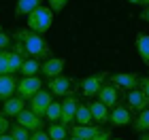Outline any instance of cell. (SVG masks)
<instances>
[{
	"instance_id": "obj_1",
	"label": "cell",
	"mask_w": 149,
	"mask_h": 140,
	"mask_svg": "<svg viewBox=\"0 0 149 140\" xmlns=\"http://www.w3.org/2000/svg\"><path fill=\"white\" fill-rule=\"evenodd\" d=\"M15 41H19L24 45V51L28 53V57H34V59H49L51 55V47L49 43L45 41L40 34H36V32L32 30H17L15 32Z\"/></svg>"
},
{
	"instance_id": "obj_2",
	"label": "cell",
	"mask_w": 149,
	"mask_h": 140,
	"mask_svg": "<svg viewBox=\"0 0 149 140\" xmlns=\"http://www.w3.org/2000/svg\"><path fill=\"white\" fill-rule=\"evenodd\" d=\"M51 23H53V11L49 6L40 4L38 9H34L28 15V30L36 32V34H45V32L51 28Z\"/></svg>"
},
{
	"instance_id": "obj_3",
	"label": "cell",
	"mask_w": 149,
	"mask_h": 140,
	"mask_svg": "<svg viewBox=\"0 0 149 140\" xmlns=\"http://www.w3.org/2000/svg\"><path fill=\"white\" fill-rule=\"evenodd\" d=\"M40 87H43V83H40L38 77H24L22 81L17 83V91L15 93L19 98H24V100H32L40 91Z\"/></svg>"
},
{
	"instance_id": "obj_4",
	"label": "cell",
	"mask_w": 149,
	"mask_h": 140,
	"mask_svg": "<svg viewBox=\"0 0 149 140\" xmlns=\"http://www.w3.org/2000/svg\"><path fill=\"white\" fill-rule=\"evenodd\" d=\"M53 102L51 100V91H45V89H40L34 98L30 100V110L34 112L36 117H40L43 119L45 115H47V108H49V104Z\"/></svg>"
},
{
	"instance_id": "obj_5",
	"label": "cell",
	"mask_w": 149,
	"mask_h": 140,
	"mask_svg": "<svg viewBox=\"0 0 149 140\" xmlns=\"http://www.w3.org/2000/svg\"><path fill=\"white\" fill-rule=\"evenodd\" d=\"M139 81L141 79L136 77V74H132V72H117V74H113V77H109V83L111 85H115L117 89H136L139 87Z\"/></svg>"
},
{
	"instance_id": "obj_6",
	"label": "cell",
	"mask_w": 149,
	"mask_h": 140,
	"mask_svg": "<svg viewBox=\"0 0 149 140\" xmlns=\"http://www.w3.org/2000/svg\"><path fill=\"white\" fill-rule=\"evenodd\" d=\"M104 79H107V72H98V74H94V77H85L83 81H81V93H83V96L98 93L100 87L104 85Z\"/></svg>"
},
{
	"instance_id": "obj_7",
	"label": "cell",
	"mask_w": 149,
	"mask_h": 140,
	"mask_svg": "<svg viewBox=\"0 0 149 140\" xmlns=\"http://www.w3.org/2000/svg\"><path fill=\"white\" fill-rule=\"evenodd\" d=\"M64 66H66L64 57H49V59H45V62L40 64V72H43L47 79H56V77H60V72L64 70Z\"/></svg>"
},
{
	"instance_id": "obj_8",
	"label": "cell",
	"mask_w": 149,
	"mask_h": 140,
	"mask_svg": "<svg viewBox=\"0 0 149 140\" xmlns=\"http://www.w3.org/2000/svg\"><path fill=\"white\" fill-rule=\"evenodd\" d=\"M149 106V98L145 96L143 89H130L128 91V110L141 112Z\"/></svg>"
},
{
	"instance_id": "obj_9",
	"label": "cell",
	"mask_w": 149,
	"mask_h": 140,
	"mask_svg": "<svg viewBox=\"0 0 149 140\" xmlns=\"http://www.w3.org/2000/svg\"><path fill=\"white\" fill-rule=\"evenodd\" d=\"M77 108H79V100L74 96H66L62 100V117H60V121H62L64 128L70 125V121L74 119V115H77Z\"/></svg>"
},
{
	"instance_id": "obj_10",
	"label": "cell",
	"mask_w": 149,
	"mask_h": 140,
	"mask_svg": "<svg viewBox=\"0 0 149 140\" xmlns=\"http://www.w3.org/2000/svg\"><path fill=\"white\" fill-rule=\"evenodd\" d=\"M17 123L22 125V128L30 130V132L43 130V121H40V117H36V115H34V112H32L30 108H24V110L17 115Z\"/></svg>"
},
{
	"instance_id": "obj_11",
	"label": "cell",
	"mask_w": 149,
	"mask_h": 140,
	"mask_svg": "<svg viewBox=\"0 0 149 140\" xmlns=\"http://www.w3.org/2000/svg\"><path fill=\"white\" fill-rule=\"evenodd\" d=\"M109 121L115 125V128H126V125L132 121V119H130V110L126 108V104L113 106V110L109 112Z\"/></svg>"
},
{
	"instance_id": "obj_12",
	"label": "cell",
	"mask_w": 149,
	"mask_h": 140,
	"mask_svg": "<svg viewBox=\"0 0 149 140\" xmlns=\"http://www.w3.org/2000/svg\"><path fill=\"white\" fill-rule=\"evenodd\" d=\"M17 77L15 74H0V100L13 98V93L17 91Z\"/></svg>"
},
{
	"instance_id": "obj_13",
	"label": "cell",
	"mask_w": 149,
	"mask_h": 140,
	"mask_svg": "<svg viewBox=\"0 0 149 140\" xmlns=\"http://www.w3.org/2000/svg\"><path fill=\"white\" fill-rule=\"evenodd\" d=\"M49 91H51V96H64V98L70 96V79L64 77V74L51 79L49 81Z\"/></svg>"
},
{
	"instance_id": "obj_14",
	"label": "cell",
	"mask_w": 149,
	"mask_h": 140,
	"mask_svg": "<svg viewBox=\"0 0 149 140\" xmlns=\"http://www.w3.org/2000/svg\"><path fill=\"white\" fill-rule=\"evenodd\" d=\"M117 87L115 85H111V83H107V85H102L100 87V91H98V102H102L107 108L109 106H115L117 104Z\"/></svg>"
},
{
	"instance_id": "obj_15",
	"label": "cell",
	"mask_w": 149,
	"mask_h": 140,
	"mask_svg": "<svg viewBox=\"0 0 149 140\" xmlns=\"http://www.w3.org/2000/svg\"><path fill=\"white\" fill-rule=\"evenodd\" d=\"M24 106H26V100L24 98H19V96H13L9 100H4V106H2V112L6 117H17L19 112L24 110Z\"/></svg>"
},
{
	"instance_id": "obj_16",
	"label": "cell",
	"mask_w": 149,
	"mask_h": 140,
	"mask_svg": "<svg viewBox=\"0 0 149 140\" xmlns=\"http://www.w3.org/2000/svg\"><path fill=\"white\" fill-rule=\"evenodd\" d=\"M100 132H102V130H100V125H74V128H70V136L94 140Z\"/></svg>"
},
{
	"instance_id": "obj_17",
	"label": "cell",
	"mask_w": 149,
	"mask_h": 140,
	"mask_svg": "<svg viewBox=\"0 0 149 140\" xmlns=\"http://www.w3.org/2000/svg\"><path fill=\"white\" fill-rule=\"evenodd\" d=\"M43 0H17L15 4V17H24V15H30L34 9H38Z\"/></svg>"
},
{
	"instance_id": "obj_18",
	"label": "cell",
	"mask_w": 149,
	"mask_h": 140,
	"mask_svg": "<svg viewBox=\"0 0 149 140\" xmlns=\"http://www.w3.org/2000/svg\"><path fill=\"white\" fill-rule=\"evenodd\" d=\"M90 110H92V119L96 123H107L109 121V108H107V106L102 104V102H92L90 104Z\"/></svg>"
},
{
	"instance_id": "obj_19",
	"label": "cell",
	"mask_w": 149,
	"mask_h": 140,
	"mask_svg": "<svg viewBox=\"0 0 149 140\" xmlns=\"http://www.w3.org/2000/svg\"><path fill=\"white\" fill-rule=\"evenodd\" d=\"M136 51L143 64H149V34H143V32L136 34Z\"/></svg>"
},
{
	"instance_id": "obj_20",
	"label": "cell",
	"mask_w": 149,
	"mask_h": 140,
	"mask_svg": "<svg viewBox=\"0 0 149 140\" xmlns=\"http://www.w3.org/2000/svg\"><path fill=\"white\" fill-rule=\"evenodd\" d=\"M6 59H9V74H17V72L22 70L24 59H28V57H22L15 49H13V51H6Z\"/></svg>"
},
{
	"instance_id": "obj_21",
	"label": "cell",
	"mask_w": 149,
	"mask_h": 140,
	"mask_svg": "<svg viewBox=\"0 0 149 140\" xmlns=\"http://www.w3.org/2000/svg\"><path fill=\"white\" fill-rule=\"evenodd\" d=\"M40 70V62L34 57H28V59H24V64H22V74L24 77H36V72Z\"/></svg>"
},
{
	"instance_id": "obj_22",
	"label": "cell",
	"mask_w": 149,
	"mask_h": 140,
	"mask_svg": "<svg viewBox=\"0 0 149 140\" xmlns=\"http://www.w3.org/2000/svg\"><path fill=\"white\" fill-rule=\"evenodd\" d=\"M134 130L139 132V134H143V132H149V106L145 110L139 112V119L134 121Z\"/></svg>"
},
{
	"instance_id": "obj_23",
	"label": "cell",
	"mask_w": 149,
	"mask_h": 140,
	"mask_svg": "<svg viewBox=\"0 0 149 140\" xmlns=\"http://www.w3.org/2000/svg\"><path fill=\"white\" fill-rule=\"evenodd\" d=\"M74 119H77V125H90V123H92V110H90V104H87V106H81V104H79Z\"/></svg>"
},
{
	"instance_id": "obj_24",
	"label": "cell",
	"mask_w": 149,
	"mask_h": 140,
	"mask_svg": "<svg viewBox=\"0 0 149 140\" xmlns=\"http://www.w3.org/2000/svg\"><path fill=\"white\" fill-rule=\"evenodd\" d=\"M47 134H49L51 140H66L68 132H66V128H64L62 123H51L49 130H47Z\"/></svg>"
},
{
	"instance_id": "obj_25",
	"label": "cell",
	"mask_w": 149,
	"mask_h": 140,
	"mask_svg": "<svg viewBox=\"0 0 149 140\" xmlns=\"http://www.w3.org/2000/svg\"><path fill=\"white\" fill-rule=\"evenodd\" d=\"M47 119H49L51 123H58L60 117H62V102H51L49 108H47Z\"/></svg>"
},
{
	"instance_id": "obj_26",
	"label": "cell",
	"mask_w": 149,
	"mask_h": 140,
	"mask_svg": "<svg viewBox=\"0 0 149 140\" xmlns=\"http://www.w3.org/2000/svg\"><path fill=\"white\" fill-rule=\"evenodd\" d=\"M9 136L13 140H30V130L22 128V125H11L9 128Z\"/></svg>"
},
{
	"instance_id": "obj_27",
	"label": "cell",
	"mask_w": 149,
	"mask_h": 140,
	"mask_svg": "<svg viewBox=\"0 0 149 140\" xmlns=\"http://www.w3.org/2000/svg\"><path fill=\"white\" fill-rule=\"evenodd\" d=\"M66 4H68V0H49V9L53 13H62Z\"/></svg>"
},
{
	"instance_id": "obj_28",
	"label": "cell",
	"mask_w": 149,
	"mask_h": 140,
	"mask_svg": "<svg viewBox=\"0 0 149 140\" xmlns=\"http://www.w3.org/2000/svg\"><path fill=\"white\" fill-rule=\"evenodd\" d=\"M0 74H9V59H6V51H0Z\"/></svg>"
},
{
	"instance_id": "obj_29",
	"label": "cell",
	"mask_w": 149,
	"mask_h": 140,
	"mask_svg": "<svg viewBox=\"0 0 149 140\" xmlns=\"http://www.w3.org/2000/svg\"><path fill=\"white\" fill-rule=\"evenodd\" d=\"M9 128H11L9 117H6L4 112H0V136H2V134H6V132H9Z\"/></svg>"
},
{
	"instance_id": "obj_30",
	"label": "cell",
	"mask_w": 149,
	"mask_h": 140,
	"mask_svg": "<svg viewBox=\"0 0 149 140\" xmlns=\"http://www.w3.org/2000/svg\"><path fill=\"white\" fill-rule=\"evenodd\" d=\"M30 140H51V138H49V134H47V132L36 130V132H32V134H30Z\"/></svg>"
},
{
	"instance_id": "obj_31",
	"label": "cell",
	"mask_w": 149,
	"mask_h": 140,
	"mask_svg": "<svg viewBox=\"0 0 149 140\" xmlns=\"http://www.w3.org/2000/svg\"><path fill=\"white\" fill-rule=\"evenodd\" d=\"M9 43H11V36L6 32H0V51H4L9 47Z\"/></svg>"
},
{
	"instance_id": "obj_32",
	"label": "cell",
	"mask_w": 149,
	"mask_h": 140,
	"mask_svg": "<svg viewBox=\"0 0 149 140\" xmlns=\"http://www.w3.org/2000/svg\"><path fill=\"white\" fill-rule=\"evenodd\" d=\"M139 87L143 89V91H145V96L149 98V77H143V79H141V81H139Z\"/></svg>"
},
{
	"instance_id": "obj_33",
	"label": "cell",
	"mask_w": 149,
	"mask_h": 140,
	"mask_svg": "<svg viewBox=\"0 0 149 140\" xmlns=\"http://www.w3.org/2000/svg\"><path fill=\"white\" fill-rule=\"evenodd\" d=\"M94 140H113V138H111V132H100Z\"/></svg>"
},
{
	"instance_id": "obj_34",
	"label": "cell",
	"mask_w": 149,
	"mask_h": 140,
	"mask_svg": "<svg viewBox=\"0 0 149 140\" xmlns=\"http://www.w3.org/2000/svg\"><path fill=\"white\" fill-rule=\"evenodd\" d=\"M141 19H145V21H149V6H147V9H145L143 13H141Z\"/></svg>"
},
{
	"instance_id": "obj_35",
	"label": "cell",
	"mask_w": 149,
	"mask_h": 140,
	"mask_svg": "<svg viewBox=\"0 0 149 140\" xmlns=\"http://www.w3.org/2000/svg\"><path fill=\"white\" fill-rule=\"evenodd\" d=\"M139 140H149V132H145V134H141Z\"/></svg>"
},
{
	"instance_id": "obj_36",
	"label": "cell",
	"mask_w": 149,
	"mask_h": 140,
	"mask_svg": "<svg viewBox=\"0 0 149 140\" xmlns=\"http://www.w3.org/2000/svg\"><path fill=\"white\" fill-rule=\"evenodd\" d=\"M0 140H13V138H11L9 134H2V136H0Z\"/></svg>"
},
{
	"instance_id": "obj_37",
	"label": "cell",
	"mask_w": 149,
	"mask_h": 140,
	"mask_svg": "<svg viewBox=\"0 0 149 140\" xmlns=\"http://www.w3.org/2000/svg\"><path fill=\"white\" fill-rule=\"evenodd\" d=\"M70 140H85V138H77V136H70Z\"/></svg>"
},
{
	"instance_id": "obj_38",
	"label": "cell",
	"mask_w": 149,
	"mask_h": 140,
	"mask_svg": "<svg viewBox=\"0 0 149 140\" xmlns=\"http://www.w3.org/2000/svg\"><path fill=\"white\" fill-rule=\"evenodd\" d=\"M130 2H132V4H141V0H130Z\"/></svg>"
},
{
	"instance_id": "obj_39",
	"label": "cell",
	"mask_w": 149,
	"mask_h": 140,
	"mask_svg": "<svg viewBox=\"0 0 149 140\" xmlns=\"http://www.w3.org/2000/svg\"><path fill=\"white\" fill-rule=\"evenodd\" d=\"M141 2H143V4H147V6H149V0H141Z\"/></svg>"
},
{
	"instance_id": "obj_40",
	"label": "cell",
	"mask_w": 149,
	"mask_h": 140,
	"mask_svg": "<svg viewBox=\"0 0 149 140\" xmlns=\"http://www.w3.org/2000/svg\"><path fill=\"white\" fill-rule=\"evenodd\" d=\"M115 140H121V138H115Z\"/></svg>"
},
{
	"instance_id": "obj_41",
	"label": "cell",
	"mask_w": 149,
	"mask_h": 140,
	"mask_svg": "<svg viewBox=\"0 0 149 140\" xmlns=\"http://www.w3.org/2000/svg\"><path fill=\"white\" fill-rule=\"evenodd\" d=\"M0 32H2V30H0Z\"/></svg>"
}]
</instances>
